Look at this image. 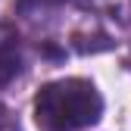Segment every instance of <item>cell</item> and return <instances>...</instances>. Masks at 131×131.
I'll return each mask as SVG.
<instances>
[{"label":"cell","instance_id":"cell-3","mask_svg":"<svg viewBox=\"0 0 131 131\" xmlns=\"http://www.w3.org/2000/svg\"><path fill=\"white\" fill-rule=\"evenodd\" d=\"M66 3H75V0H16V9L22 16H38V13H47V9H59Z\"/></svg>","mask_w":131,"mask_h":131},{"label":"cell","instance_id":"cell-1","mask_svg":"<svg viewBox=\"0 0 131 131\" xmlns=\"http://www.w3.org/2000/svg\"><path fill=\"white\" fill-rule=\"evenodd\" d=\"M103 116V97L88 78H59L35 97V122L41 131H81Z\"/></svg>","mask_w":131,"mask_h":131},{"label":"cell","instance_id":"cell-2","mask_svg":"<svg viewBox=\"0 0 131 131\" xmlns=\"http://www.w3.org/2000/svg\"><path fill=\"white\" fill-rule=\"evenodd\" d=\"M19 72H22L19 35H16L9 25H0V88H6Z\"/></svg>","mask_w":131,"mask_h":131}]
</instances>
